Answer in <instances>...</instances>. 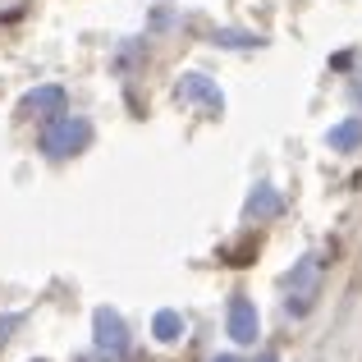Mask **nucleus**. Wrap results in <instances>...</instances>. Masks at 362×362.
Returning <instances> with one entry per match:
<instances>
[{
	"instance_id": "obj_1",
	"label": "nucleus",
	"mask_w": 362,
	"mask_h": 362,
	"mask_svg": "<svg viewBox=\"0 0 362 362\" xmlns=\"http://www.w3.org/2000/svg\"><path fill=\"white\" fill-rule=\"evenodd\" d=\"M88 142H92V124L83 119V115H55L42 129V151H46V156H55V160L78 156Z\"/></svg>"
},
{
	"instance_id": "obj_7",
	"label": "nucleus",
	"mask_w": 362,
	"mask_h": 362,
	"mask_svg": "<svg viewBox=\"0 0 362 362\" xmlns=\"http://www.w3.org/2000/svg\"><path fill=\"white\" fill-rule=\"evenodd\" d=\"M243 211H247V221H257V225H262V221H275V216L284 211V202H280V193H275V188H266V184H262L252 197H247V206H243Z\"/></svg>"
},
{
	"instance_id": "obj_3",
	"label": "nucleus",
	"mask_w": 362,
	"mask_h": 362,
	"mask_svg": "<svg viewBox=\"0 0 362 362\" xmlns=\"http://www.w3.org/2000/svg\"><path fill=\"white\" fill-rule=\"evenodd\" d=\"M92 335H97V349H101V354H110V358H119L124 349H129V326H124V317H119V312H110V308L92 312Z\"/></svg>"
},
{
	"instance_id": "obj_4",
	"label": "nucleus",
	"mask_w": 362,
	"mask_h": 362,
	"mask_svg": "<svg viewBox=\"0 0 362 362\" xmlns=\"http://www.w3.org/2000/svg\"><path fill=\"white\" fill-rule=\"evenodd\" d=\"M179 97H184L188 106H202L206 115H221V110H225L221 88H216L206 74H184V78H179Z\"/></svg>"
},
{
	"instance_id": "obj_2",
	"label": "nucleus",
	"mask_w": 362,
	"mask_h": 362,
	"mask_svg": "<svg viewBox=\"0 0 362 362\" xmlns=\"http://www.w3.org/2000/svg\"><path fill=\"white\" fill-rule=\"evenodd\" d=\"M317 284H321V262L317 257H303L289 275V312L293 317H308L312 303H317Z\"/></svg>"
},
{
	"instance_id": "obj_12",
	"label": "nucleus",
	"mask_w": 362,
	"mask_h": 362,
	"mask_svg": "<svg viewBox=\"0 0 362 362\" xmlns=\"http://www.w3.org/2000/svg\"><path fill=\"white\" fill-rule=\"evenodd\" d=\"M211 362H239V358H230V354H225V358H211Z\"/></svg>"
},
{
	"instance_id": "obj_6",
	"label": "nucleus",
	"mask_w": 362,
	"mask_h": 362,
	"mask_svg": "<svg viewBox=\"0 0 362 362\" xmlns=\"http://www.w3.org/2000/svg\"><path fill=\"white\" fill-rule=\"evenodd\" d=\"M257 330H262V321H257V308H252V298H230V335L239 339V344H252L257 339Z\"/></svg>"
},
{
	"instance_id": "obj_5",
	"label": "nucleus",
	"mask_w": 362,
	"mask_h": 362,
	"mask_svg": "<svg viewBox=\"0 0 362 362\" xmlns=\"http://www.w3.org/2000/svg\"><path fill=\"white\" fill-rule=\"evenodd\" d=\"M64 88H55V83H46V88H33L23 97V115H33V119H55V115H64Z\"/></svg>"
},
{
	"instance_id": "obj_9",
	"label": "nucleus",
	"mask_w": 362,
	"mask_h": 362,
	"mask_svg": "<svg viewBox=\"0 0 362 362\" xmlns=\"http://www.w3.org/2000/svg\"><path fill=\"white\" fill-rule=\"evenodd\" d=\"M151 335H156L160 344H175V339L184 335V317H179L175 308H160L156 317H151Z\"/></svg>"
},
{
	"instance_id": "obj_11",
	"label": "nucleus",
	"mask_w": 362,
	"mask_h": 362,
	"mask_svg": "<svg viewBox=\"0 0 362 362\" xmlns=\"http://www.w3.org/2000/svg\"><path fill=\"white\" fill-rule=\"evenodd\" d=\"M257 362H280V358H275V354H262V358H257Z\"/></svg>"
},
{
	"instance_id": "obj_10",
	"label": "nucleus",
	"mask_w": 362,
	"mask_h": 362,
	"mask_svg": "<svg viewBox=\"0 0 362 362\" xmlns=\"http://www.w3.org/2000/svg\"><path fill=\"white\" fill-rule=\"evenodd\" d=\"M216 46L243 51V46H262V37H257V33H234V28H225V33H216Z\"/></svg>"
},
{
	"instance_id": "obj_8",
	"label": "nucleus",
	"mask_w": 362,
	"mask_h": 362,
	"mask_svg": "<svg viewBox=\"0 0 362 362\" xmlns=\"http://www.w3.org/2000/svg\"><path fill=\"white\" fill-rule=\"evenodd\" d=\"M326 147L330 151H354V147H362V115H349L344 124H335V129L326 133Z\"/></svg>"
}]
</instances>
